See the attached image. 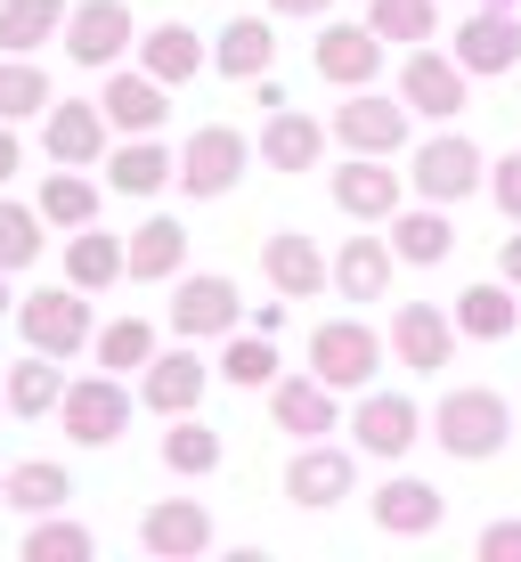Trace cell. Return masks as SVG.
I'll return each mask as SVG.
<instances>
[{
    "instance_id": "6da1fadb",
    "label": "cell",
    "mask_w": 521,
    "mask_h": 562,
    "mask_svg": "<svg viewBox=\"0 0 521 562\" xmlns=\"http://www.w3.org/2000/svg\"><path fill=\"white\" fill-rule=\"evenodd\" d=\"M432 440H440L449 464H489L513 440V400L489 392V383H456V392L432 408Z\"/></svg>"
},
{
    "instance_id": "7a4b0ae2",
    "label": "cell",
    "mask_w": 521,
    "mask_h": 562,
    "mask_svg": "<svg viewBox=\"0 0 521 562\" xmlns=\"http://www.w3.org/2000/svg\"><path fill=\"white\" fill-rule=\"evenodd\" d=\"M16 335L33 342V351L49 359H82L90 342H99V310H90L82 285H33V294H16Z\"/></svg>"
},
{
    "instance_id": "3957f363",
    "label": "cell",
    "mask_w": 521,
    "mask_h": 562,
    "mask_svg": "<svg viewBox=\"0 0 521 562\" xmlns=\"http://www.w3.org/2000/svg\"><path fill=\"white\" fill-rule=\"evenodd\" d=\"M408 188L423 204H465V196H480L489 188V155H480L465 131H432L423 147H408Z\"/></svg>"
},
{
    "instance_id": "277c9868",
    "label": "cell",
    "mask_w": 521,
    "mask_h": 562,
    "mask_svg": "<svg viewBox=\"0 0 521 562\" xmlns=\"http://www.w3.org/2000/svg\"><path fill=\"white\" fill-rule=\"evenodd\" d=\"M57 416H66V440L73 449H114V440L131 432V383L99 367V375H73L66 400H57Z\"/></svg>"
},
{
    "instance_id": "5b68a950",
    "label": "cell",
    "mask_w": 521,
    "mask_h": 562,
    "mask_svg": "<svg viewBox=\"0 0 521 562\" xmlns=\"http://www.w3.org/2000/svg\"><path fill=\"white\" fill-rule=\"evenodd\" d=\"M245 171H253V139H245L237 123H196V131H188V147H180V188H188L196 204H220Z\"/></svg>"
},
{
    "instance_id": "8992f818",
    "label": "cell",
    "mask_w": 521,
    "mask_h": 562,
    "mask_svg": "<svg viewBox=\"0 0 521 562\" xmlns=\"http://www.w3.org/2000/svg\"><path fill=\"white\" fill-rule=\"evenodd\" d=\"M245 326V294L220 269H196V278H171V335L180 342H228Z\"/></svg>"
},
{
    "instance_id": "52a82bcc",
    "label": "cell",
    "mask_w": 521,
    "mask_h": 562,
    "mask_svg": "<svg viewBox=\"0 0 521 562\" xmlns=\"http://www.w3.org/2000/svg\"><path fill=\"white\" fill-rule=\"evenodd\" d=\"M423 424H432V416H423L408 392H375V383H366L342 432H351V449H359V457H383V464H399V457H408L416 440H423Z\"/></svg>"
},
{
    "instance_id": "ba28073f",
    "label": "cell",
    "mask_w": 521,
    "mask_h": 562,
    "mask_svg": "<svg viewBox=\"0 0 521 562\" xmlns=\"http://www.w3.org/2000/svg\"><path fill=\"white\" fill-rule=\"evenodd\" d=\"M408 99H383V90H342V106L326 114V131H335V147L351 155H408Z\"/></svg>"
},
{
    "instance_id": "9c48e42d",
    "label": "cell",
    "mask_w": 521,
    "mask_h": 562,
    "mask_svg": "<svg viewBox=\"0 0 521 562\" xmlns=\"http://www.w3.org/2000/svg\"><path fill=\"white\" fill-rule=\"evenodd\" d=\"M310 367L335 392H366V383L383 375V335L359 326V318H318L310 326Z\"/></svg>"
},
{
    "instance_id": "30bf717a",
    "label": "cell",
    "mask_w": 521,
    "mask_h": 562,
    "mask_svg": "<svg viewBox=\"0 0 521 562\" xmlns=\"http://www.w3.org/2000/svg\"><path fill=\"white\" fill-rule=\"evenodd\" d=\"M399 99H408L423 123H456L465 114V99H473V74L456 66V49H408L399 57Z\"/></svg>"
},
{
    "instance_id": "8fae6325",
    "label": "cell",
    "mask_w": 521,
    "mask_h": 562,
    "mask_svg": "<svg viewBox=\"0 0 521 562\" xmlns=\"http://www.w3.org/2000/svg\"><path fill=\"white\" fill-rule=\"evenodd\" d=\"M139 49V25H131V0H73L66 16V57L90 74H114L123 57Z\"/></svg>"
},
{
    "instance_id": "7c38bea8",
    "label": "cell",
    "mask_w": 521,
    "mask_h": 562,
    "mask_svg": "<svg viewBox=\"0 0 521 562\" xmlns=\"http://www.w3.org/2000/svg\"><path fill=\"white\" fill-rule=\"evenodd\" d=\"M326 196H335V212H351V221H392L408 204V171H392V155H342L326 171Z\"/></svg>"
},
{
    "instance_id": "4fadbf2b",
    "label": "cell",
    "mask_w": 521,
    "mask_h": 562,
    "mask_svg": "<svg viewBox=\"0 0 521 562\" xmlns=\"http://www.w3.org/2000/svg\"><path fill=\"white\" fill-rule=\"evenodd\" d=\"M359 490V449H335V440H302L294 464H285V506L326 514Z\"/></svg>"
},
{
    "instance_id": "5bb4252c",
    "label": "cell",
    "mask_w": 521,
    "mask_h": 562,
    "mask_svg": "<svg viewBox=\"0 0 521 562\" xmlns=\"http://www.w3.org/2000/svg\"><path fill=\"white\" fill-rule=\"evenodd\" d=\"M106 147H114V123H106L99 99H49V114H42V155H49V164L99 171Z\"/></svg>"
},
{
    "instance_id": "9a60e30c",
    "label": "cell",
    "mask_w": 521,
    "mask_h": 562,
    "mask_svg": "<svg viewBox=\"0 0 521 562\" xmlns=\"http://www.w3.org/2000/svg\"><path fill=\"white\" fill-rule=\"evenodd\" d=\"M269 424L294 432V440H326V432H342L351 416H342V392L310 367V375H278V383H269Z\"/></svg>"
},
{
    "instance_id": "2e32d148",
    "label": "cell",
    "mask_w": 521,
    "mask_h": 562,
    "mask_svg": "<svg viewBox=\"0 0 521 562\" xmlns=\"http://www.w3.org/2000/svg\"><path fill=\"white\" fill-rule=\"evenodd\" d=\"M212 375H220V367H204L196 342L156 351V359H147V375H139V408H156V416H196L204 392H212Z\"/></svg>"
},
{
    "instance_id": "e0dca14e",
    "label": "cell",
    "mask_w": 521,
    "mask_h": 562,
    "mask_svg": "<svg viewBox=\"0 0 521 562\" xmlns=\"http://www.w3.org/2000/svg\"><path fill=\"white\" fill-rule=\"evenodd\" d=\"M392 359L408 367V375H440V367L456 359V310H440V302H399V310H392Z\"/></svg>"
},
{
    "instance_id": "ac0fdd59",
    "label": "cell",
    "mask_w": 521,
    "mask_h": 562,
    "mask_svg": "<svg viewBox=\"0 0 521 562\" xmlns=\"http://www.w3.org/2000/svg\"><path fill=\"white\" fill-rule=\"evenodd\" d=\"M456 66H465L473 82L521 66V9L513 0H489V9H473L465 25H456Z\"/></svg>"
},
{
    "instance_id": "d6986e66",
    "label": "cell",
    "mask_w": 521,
    "mask_h": 562,
    "mask_svg": "<svg viewBox=\"0 0 521 562\" xmlns=\"http://www.w3.org/2000/svg\"><path fill=\"white\" fill-rule=\"evenodd\" d=\"M99 106L114 123V139H147V131L171 123V82H156L147 66H114L106 90H99Z\"/></svg>"
},
{
    "instance_id": "ffe728a7",
    "label": "cell",
    "mask_w": 521,
    "mask_h": 562,
    "mask_svg": "<svg viewBox=\"0 0 521 562\" xmlns=\"http://www.w3.org/2000/svg\"><path fill=\"white\" fill-rule=\"evenodd\" d=\"M383 33L375 25H335L326 16V33H318V49H310V66H318V82H335V90H375V74H383Z\"/></svg>"
},
{
    "instance_id": "44dd1931",
    "label": "cell",
    "mask_w": 521,
    "mask_h": 562,
    "mask_svg": "<svg viewBox=\"0 0 521 562\" xmlns=\"http://www.w3.org/2000/svg\"><path fill=\"white\" fill-rule=\"evenodd\" d=\"M440 514H449V497H440L432 481H416V473H392L375 497H366V521H375L383 538H432Z\"/></svg>"
},
{
    "instance_id": "7402d4cb",
    "label": "cell",
    "mask_w": 521,
    "mask_h": 562,
    "mask_svg": "<svg viewBox=\"0 0 521 562\" xmlns=\"http://www.w3.org/2000/svg\"><path fill=\"white\" fill-rule=\"evenodd\" d=\"M261 278L278 285L285 302H318L326 285H335V261H326L318 245L302 237V228H278V237L261 245Z\"/></svg>"
},
{
    "instance_id": "603a6c76",
    "label": "cell",
    "mask_w": 521,
    "mask_h": 562,
    "mask_svg": "<svg viewBox=\"0 0 521 562\" xmlns=\"http://www.w3.org/2000/svg\"><path fill=\"white\" fill-rule=\"evenodd\" d=\"M139 547L163 554V562H196L212 547V514L196 506V497H156V506L139 514Z\"/></svg>"
},
{
    "instance_id": "cb8c5ba5",
    "label": "cell",
    "mask_w": 521,
    "mask_h": 562,
    "mask_svg": "<svg viewBox=\"0 0 521 562\" xmlns=\"http://www.w3.org/2000/svg\"><path fill=\"white\" fill-rule=\"evenodd\" d=\"M99 171H106L114 196H163V188L180 180V155H171L156 131H147V139H114Z\"/></svg>"
},
{
    "instance_id": "d4e9b609",
    "label": "cell",
    "mask_w": 521,
    "mask_h": 562,
    "mask_svg": "<svg viewBox=\"0 0 521 562\" xmlns=\"http://www.w3.org/2000/svg\"><path fill=\"white\" fill-rule=\"evenodd\" d=\"M326 139H335V131H326L318 114L269 106V123H261V164H269V171H318V164H326Z\"/></svg>"
},
{
    "instance_id": "484cf974",
    "label": "cell",
    "mask_w": 521,
    "mask_h": 562,
    "mask_svg": "<svg viewBox=\"0 0 521 562\" xmlns=\"http://www.w3.org/2000/svg\"><path fill=\"white\" fill-rule=\"evenodd\" d=\"M383 228H392V254L408 261V269H440V261L456 254V221H449V204H399Z\"/></svg>"
},
{
    "instance_id": "4316f807",
    "label": "cell",
    "mask_w": 521,
    "mask_h": 562,
    "mask_svg": "<svg viewBox=\"0 0 521 562\" xmlns=\"http://www.w3.org/2000/svg\"><path fill=\"white\" fill-rule=\"evenodd\" d=\"M212 66H220L228 82H261V74L278 66V25H269V16H228V25L212 33Z\"/></svg>"
},
{
    "instance_id": "83f0119b",
    "label": "cell",
    "mask_w": 521,
    "mask_h": 562,
    "mask_svg": "<svg viewBox=\"0 0 521 562\" xmlns=\"http://www.w3.org/2000/svg\"><path fill=\"white\" fill-rule=\"evenodd\" d=\"M66 278L82 285V294H106V285H123V278H131V237H106L99 221L73 228V237H66Z\"/></svg>"
},
{
    "instance_id": "f1b7e54d",
    "label": "cell",
    "mask_w": 521,
    "mask_h": 562,
    "mask_svg": "<svg viewBox=\"0 0 521 562\" xmlns=\"http://www.w3.org/2000/svg\"><path fill=\"white\" fill-rule=\"evenodd\" d=\"M392 269H399L392 237H342V254H335V294H342V302H383V294H392Z\"/></svg>"
},
{
    "instance_id": "f546056e",
    "label": "cell",
    "mask_w": 521,
    "mask_h": 562,
    "mask_svg": "<svg viewBox=\"0 0 521 562\" xmlns=\"http://www.w3.org/2000/svg\"><path fill=\"white\" fill-rule=\"evenodd\" d=\"M180 269H188V228L171 221V212L131 228V285H171Z\"/></svg>"
},
{
    "instance_id": "4dcf8cb0",
    "label": "cell",
    "mask_w": 521,
    "mask_h": 562,
    "mask_svg": "<svg viewBox=\"0 0 521 562\" xmlns=\"http://www.w3.org/2000/svg\"><path fill=\"white\" fill-rule=\"evenodd\" d=\"M139 66L156 74V82H196V74L212 66V42L196 25H147L139 33Z\"/></svg>"
},
{
    "instance_id": "1f68e13d",
    "label": "cell",
    "mask_w": 521,
    "mask_h": 562,
    "mask_svg": "<svg viewBox=\"0 0 521 562\" xmlns=\"http://www.w3.org/2000/svg\"><path fill=\"white\" fill-rule=\"evenodd\" d=\"M99 196H106V188L90 180L82 164H57L49 180L33 188V204H42V221H49V228H66V237H73V228H90V221H99Z\"/></svg>"
},
{
    "instance_id": "d6a6232c",
    "label": "cell",
    "mask_w": 521,
    "mask_h": 562,
    "mask_svg": "<svg viewBox=\"0 0 521 562\" xmlns=\"http://www.w3.org/2000/svg\"><path fill=\"white\" fill-rule=\"evenodd\" d=\"M521 326V294L506 278H489V285H465V294H456V335L465 342H506Z\"/></svg>"
},
{
    "instance_id": "836d02e7",
    "label": "cell",
    "mask_w": 521,
    "mask_h": 562,
    "mask_svg": "<svg viewBox=\"0 0 521 562\" xmlns=\"http://www.w3.org/2000/svg\"><path fill=\"white\" fill-rule=\"evenodd\" d=\"M66 497H73V473L49 457H25L0 473V506H16V514H66Z\"/></svg>"
},
{
    "instance_id": "e575fe53",
    "label": "cell",
    "mask_w": 521,
    "mask_h": 562,
    "mask_svg": "<svg viewBox=\"0 0 521 562\" xmlns=\"http://www.w3.org/2000/svg\"><path fill=\"white\" fill-rule=\"evenodd\" d=\"M220 383H237V392H269V383L285 375V359H278V342L261 335V326H237V335L220 342Z\"/></svg>"
},
{
    "instance_id": "d590c367",
    "label": "cell",
    "mask_w": 521,
    "mask_h": 562,
    "mask_svg": "<svg viewBox=\"0 0 521 562\" xmlns=\"http://www.w3.org/2000/svg\"><path fill=\"white\" fill-rule=\"evenodd\" d=\"M57 400H66V359L33 351L9 367V416H57Z\"/></svg>"
},
{
    "instance_id": "8d00e7d4",
    "label": "cell",
    "mask_w": 521,
    "mask_h": 562,
    "mask_svg": "<svg viewBox=\"0 0 521 562\" xmlns=\"http://www.w3.org/2000/svg\"><path fill=\"white\" fill-rule=\"evenodd\" d=\"M66 0H0V49H16V57H33L42 42H57L66 33Z\"/></svg>"
},
{
    "instance_id": "74e56055",
    "label": "cell",
    "mask_w": 521,
    "mask_h": 562,
    "mask_svg": "<svg viewBox=\"0 0 521 562\" xmlns=\"http://www.w3.org/2000/svg\"><path fill=\"white\" fill-rule=\"evenodd\" d=\"M220 432H212V424H204V408L196 416H171V432H163V464H171V473H180V481H204V473H220Z\"/></svg>"
},
{
    "instance_id": "f35d334b",
    "label": "cell",
    "mask_w": 521,
    "mask_h": 562,
    "mask_svg": "<svg viewBox=\"0 0 521 562\" xmlns=\"http://www.w3.org/2000/svg\"><path fill=\"white\" fill-rule=\"evenodd\" d=\"M90 359L114 367V375H147V359H156V326L131 310V318H106L99 326V342H90Z\"/></svg>"
},
{
    "instance_id": "ab89813d",
    "label": "cell",
    "mask_w": 521,
    "mask_h": 562,
    "mask_svg": "<svg viewBox=\"0 0 521 562\" xmlns=\"http://www.w3.org/2000/svg\"><path fill=\"white\" fill-rule=\"evenodd\" d=\"M49 74L33 66V57H16V49H0V123H25V114H49Z\"/></svg>"
},
{
    "instance_id": "60d3db41",
    "label": "cell",
    "mask_w": 521,
    "mask_h": 562,
    "mask_svg": "<svg viewBox=\"0 0 521 562\" xmlns=\"http://www.w3.org/2000/svg\"><path fill=\"white\" fill-rule=\"evenodd\" d=\"M42 254H49V221H42V204H9V196H0V269L16 278V269H33Z\"/></svg>"
},
{
    "instance_id": "b9f144b4",
    "label": "cell",
    "mask_w": 521,
    "mask_h": 562,
    "mask_svg": "<svg viewBox=\"0 0 521 562\" xmlns=\"http://www.w3.org/2000/svg\"><path fill=\"white\" fill-rule=\"evenodd\" d=\"M366 25H375L383 42H399V49H423V42H440V0H375Z\"/></svg>"
},
{
    "instance_id": "7bdbcfd3",
    "label": "cell",
    "mask_w": 521,
    "mask_h": 562,
    "mask_svg": "<svg viewBox=\"0 0 521 562\" xmlns=\"http://www.w3.org/2000/svg\"><path fill=\"white\" fill-rule=\"evenodd\" d=\"M25 562H90L99 554V538L82 530V521H66V514H33V530H25V547H16Z\"/></svg>"
},
{
    "instance_id": "ee69618b",
    "label": "cell",
    "mask_w": 521,
    "mask_h": 562,
    "mask_svg": "<svg viewBox=\"0 0 521 562\" xmlns=\"http://www.w3.org/2000/svg\"><path fill=\"white\" fill-rule=\"evenodd\" d=\"M489 204L506 212V221L521 228V147L506 155V164H489Z\"/></svg>"
},
{
    "instance_id": "f6af8a7d",
    "label": "cell",
    "mask_w": 521,
    "mask_h": 562,
    "mask_svg": "<svg viewBox=\"0 0 521 562\" xmlns=\"http://www.w3.org/2000/svg\"><path fill=\"white\" fill-rule=\"evenodd\" d=\"M473 554H480V562H521V514H513V521H489V530L473 538Z\"/></svg>"
},
{
    "instance_id": "bcb514c9",
    "label": "cell",
    "mask_w": 521,
    "mask_h": 562,
    "mask_svg": "<svg viewBox=\"0 0 521 562\" xmlns=\"http://www.w3.org/2000/svg\"><path fill=\"white\" fill-rule=\"evenodd\" d=\"M25 171V147H16V123H0V188Z\"/></svg>"
},
{
    "instance_id": "7dc6e473",
    "label": "cell",
    "mask_w": 521,
    "mask_h": 562,
    "mask_svg": "<svg viewBox=\"0 0 521 562\" xmlns=\"http://www.w3.org/2000/svg\"><path fill=\"white\" fill-rule=\"evenodd\" d=\"M497 278H506V285H513V294H521V228H513V237H506V245H497Z\"/></svg>"
},
{
    "instance_id": "c3c4849f",
    "label": "cell",
    "mask_w": 521,
    "mask_h": 562,
    "mask_svg": "<svg viewBox=\"0 0 521 562\" xmlns=\"http://www.w3.org/2000/svg\"><path fill=\"white\" fill-rule=\"evenodd\" d=\"M335 0H269V16H326Z\"/></svg>"
},
{
    "instance_id": "681fc988",
    "label": "cell",
    "mask_w": 521,
    "mask_h": 562,
    "mask_svg": "<svg viewBox=\"0 0 521 562\" xmlns=\"http://www.w3.org/2000/svg\"><path fill=\"white\" fill-rule=\"evenodd\" d=\"M0 310H16V294H9V269H0Z\"/></svg>"
},
{
    "instance_id": "f907efd6",
    "label": "cell",
    "mask_w": 521,
    "mask_h": 562,
    "mask_svg": "<svg viewBox=\"0 0 521 562\" xmlns=\"http://www.w3.org/2000/svg\"><path fill=\"white\" fill-rule=\"evenodd\" d=\"M0 408H9V367H0Z\"/></svg>"
},
{
    "instance_id": "816d5d0a",
    "label": "cell",
    "mask_w": 521,
    "mask_h": 562,
    "mask_svg": "<svg viewBox=\"0 0 521 562\" xmlns=\"http://www.w3.org/2000/svg\"><path fill=\"white\" fill-rule=\"evenodd\" d=\"M0 473H9V464H0Z\"/></svg>"
},
{
    "instance_id": "f5cc1de1",
    "label": "cell",
    "mask_w": 521,
    "mask_h": 562,
    "mask_svg": "<svg viewBox=\"0 0 521 562\" xmlns=\"http://www.w3.org/2000/svg\"><path fill=\"white\" fill-rule=\"evenodd\" d=\"M513 9H521V0H513Z\"/></svg>"
}]
</instances>
